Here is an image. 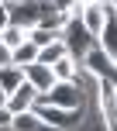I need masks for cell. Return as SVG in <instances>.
<instances>
[{
    "mask_svg": "<svg viewBox=\"0 0 117 131\" xmlns=\"http://www.w3.org/2000/svg\"><path fill=\"white\" fill-rule=\"evenodd\" d=\"M114 59H117V55H114Z\"/></svg>",
    "mask_w": 117,
    "mask_h": 131,
    "instance_id": "cell-26",
    "label": "cell"
},
{
    "mask_svg": "<svg viewBox=\"0 0 117 131\" xmlns=\"http://www.w3.org/2000/svg\"><path fill=\"white\" fill-rule=\"evenodd\" d=\"M45 7H48V0H10V4H7V10H10V24H21L24 31H31V28L41 21Z\"/></svg>",
    "mask_w": 117,
    "mask_h": 131,
    "instance_id": "cell-5",
    "label": "cell"
},
{
    "mask_svg": "<svg viewBox=\"0 0 117 131\" xmlns=\"http://www.w3.org/2000/svg\"><path fill=\"white\" fill-rule=\"evenodd\" d=\"M93 83H97L100 117H103V124H110V121H117V83H110V79H93Z\"/></svg>",
    "mask_w": 117,
    "mask_h": 131,
    "instance_id": "cell-6",
    "label": "cell"
},
{
    "mask_svg": "<svg viewBox=\"0 0 117 131\" xmlns=\"http://www.w3.org/2000/svg\"><path fill=\"white\" fill-rule=\"evenodd\" d=\"M107 14H110V4H79L76 17H79V24H83L86 31L97 38V35H100V28L107 24Z\"/></svg>",
    "mask_w": 117,
    "mask_h": 131,
    "instance_id": "cell-7",
    "label": "cell"
},
{
    "mask_svg": "<svg viewBox=\"0 0 117 131\" xmlns=\"http://www.w3.org/2000/svg\"><path fill=\"white\" fill-rule=\"evenodd\" d=\"M7 62H10V48L0 41V66H7Z\"/></svg>",
    "mask_w": 117,
    "mask_h": 131,
    "instance_id": "cell-21",
    "label": "cell"
},
{
    "mask_svg": "<svg viewBox=\"0 0 117 131\" xmlns=\"http://www.w3.org/2000/svg\"><path fill=\"white\" fill-rule=\"evenodd\" d=\"M58 35H62L65 52H69L72 59H83V55H86V48H90V45H97V38H93V35L86 31L83 24H79V17H76V14H72V17L62 24V31H58Z\"/></svg>",
    "mask_w": 117,
    "mask_h": 131,
    "instance_id": "cell-4",
    "label": "cell"
},
{
    "mask_svg": "<svg viewBox=\"0 0 117 131\" xmlns=\"http://www.w3.org/2000/svg\"><path fill=\"white\" fill-rule=\"evenodd\" d=\"M79 66H83V72L90 79H110V83H117V59L107 55L100 45H90V48H86V55L79 59Z\"/></svg>",
    "mask_w": 117,
    "mask_h": 131,
    "instance_id": "cell-1",
    "label": "cell"
},
{
    "mask_svg": "<svg viewBox=\"0 0 117 131\" xmlns=\"http://www.w3.org/2000/svg\"><path fill=\"white\" fill-rule=\"evenodd\" d=\"M34 114L45 121V128H76L83 121V107H55L41 100H34Z\"/></svg>",
    "mask_w": 117,
    "mask_h": 131,
    "instance_id": "cell-3",
    "label": "cell"
},
{
    "mask_svg": "<svg viewBox=\"0 0 117 131\" xmlns=\"http://www.w3.org/2000/svg\"><path fill=\"white\" fill-rule=\"evenodd\" d=\"M34 59H38V45H34L31 38H24L21 45L10 48V62L14 66H28V62H34Z\"/></svg>",
    "mask_w": 117,
    "mask_h": 131,
    "instance_id": "cell-13",
    "label": "cell"
},
{
    "mask_svg": "<svg viewBox=\"0 0 117 131\" xmlns=\"http://www.w3.org/2000/svg\"><path fill=\"white\" fill-rule=\"evenodd\" d=\"M0 4H10V0H0Z\"/></svg>",
    "mask_w": 117,
    "mask_h": 131,
    "instance_id": "cell-25",
    "label": "cell"
},
{
    "mask_svg": "<svg viewBox=\"0 0 117 131\" xmlns=\"http://www.w3.org/2000/svg\"><path fill=\"white\" fill-rule=\"evenodd\" d=\"M24 38H28V31H24V28H21V24H7L4 31H0V41H4L7 48L21 45V41H24Z\"/></svg>",
    "mask_w": 117,
    "mask_h": 131,
    "instance_id": "cell-16",
    "label": "cell"
},
{
    "mask_svg": "<svg viewBox=\"0 0 117 131\" xmlns=\"http://www.w3.org/2000/svg\"><path fill=\"white\" fill-rule=\"evenodd\" d=\"M0 104H7V90H4V86H0Z\"/></svg>",
    "mask_w": 117,
    "mask_h": 131,
    "instance_id": "cell-23",
    "label": "cell"
},
{
    "mask_svg": "<svg viewBox=\"0 0 117 131\" xmlns=\"http://www.w3.org/2000/svg\"><path fill=\"white\" fill-rule=\"evenodd\" d=\"M10 128L14 131H38V128H45V121L34 114V107H28V111L10 114Z\"/></svg>",
    "mask_w": 117,
    "mask_h": 131,
    "instance_id": "cell-12",
    "label": "cell"
},
{
    "mask_svg": "<svg viewBox=\"0 0 117 131\" xmlns=\"http://www.w3.org/2000/svg\"><path fill=\"white\" fill-rule=\"evenodd\" d=\"M34 100H38V90H34L28 79H21L17 86H14L10 93H7V107H10V114L17 111H28V107H34Z\"/></svg>",
    "mask_w": 117,
    "mask_h": 131,
    "instance_id": "cell-9",
    "label": "cell"
},
{
    "mask_svg": "<svg viewBox=\"0 0 117 131\" xmlns=\"http://www.w3.org/2000/svg\"><path fill=\"white\" fill-rule=\"evenodd\" d=\"M52 7L62 14V17H72V14L79 10V0H52Z\"/></svg>",
    "mask_w": 117,
    "mask_h": 131,
    "instance_id": "cell-18",
    "label": "cell"
},
{
    "mask_svg": "<svg viewBox=\"0 0 117 131\" xmlns=\"http://www.w3.org/2000/svg\"><path fill=\"white\" fill-rule=\"evenodd\" d=\"M38 100L55 107H83V86L79 79H55L45 93H38Z\"/></svg>",
    "mask_w": 117,
    "mask_h": 131,
    "instance_id": "cell-2",
    "label": "cell"
},
{
    "mask_svg": "<svg viewBox=\"0 0 117 131\" xmlns=\"http://www.w3.org/2000/svg\"><path fill=\"white\" fill-rule=\"evenodd\" d=\"M79 4H110V0H79Z\"/></svg>",
    "mask_w": 117,
    "mask_h": 131,
    "instance_id": "cell-22",
    "label": "cell"
},
{
    "mask_svg": "<svg viewBox=\"0 0 117 131\" xmlns=\"http://www.w3.org/2000/svg\"><path fill=\"white\" fill-rule=\"evenodd\" d=\"M62 55H65V41H62V35H58L55 41H48V45L38 48V62H45V66H52L55 59H62Z\"/></svg>",
    "mask_w": 117,
    "mask_h": 131,
    "instance_id": "cell-14",
    "label": "cell"
},
{
    "mask_svg": "<svg viewBox=\"0 0 117 131\" xmlns=\"http://www.w3.org/2000/svg\"><path fill=\"white\" fill-rule=\"evenodd\" d=\"M21 69H24V79H28V83H31L38 93H45L48 86L55 83L52 66H45V62H38V59H34V62H28V66H21Z\"/></svg>",
    "mask_w": 117,
    "mask_h": 131,
    "instance_id": "cell-8",
    "label": "cell"
},
{
    "mask_svg": "<svg viewBox=\"0 0 117 131\" xmlns=\"http://www.w3.org/2000/svg\"><path fill=\"white\" fill-rule=\"evenodd\" d=\"M97 45L103 48L107 55H117V10L110 7V14H107V24L100 28V35H97Z\"/></svg>",
    "mask_w": 117,
    "mask_h": 131,
    "instance_id": "cell-10",
    "label": "cell"
},
{
    "mask_svg": "<svg viewBox=\"0 0 117 131\" xmlns=\"http://www.w3.org/2000/svg\"><path fill=\"white\" fill-rule=\"evenodd\" d=\"M10 24V10H7V4H0V31Z\"/></svg>",
    "mask_w": 117,
    "mask_h": 131,
    "instance_id": "cell-20",
    "label": "cell"
},
{
    "mask_svg": "<svg viewBox=\"0 0 117 131\" xmlns=\"http://www.w3.org/2000/svg\"><path fill=\"white\" fill-rule=\"evenodd\" d=\"M28 38H31L34 45L41 48V45H48V41H55V38H58V31H52V28H41V24H34L31 31H28Z\"/></svg>",
    "mask_w": 117,
    "mask_h": 131,
    "instance_id": "cell-17",
    "label": "cell"
},
{
    "mask_svg": "<svg viewBox=\"0 0 117 131\" xmlns=\"http://www.w3.org/2000/svg\"><path fill=\"white\" fill-rule=\"evenodd\" d=\"M0 131H10V107L0 104Z\"/></svg>",
    "mask_w": 117,
    "mask_h": 131,
    "instance_id": "cell-19",
    "label": "cell"
},
{
    "mask_svg": "<svg viewBox=\"0 0 117 131\" xmlns=\"http://www.w3.org/2000/svg\"><path fill=\"white\" fill-rule=\"evenodd\" d=\"M52 72H55V79H83V66H79V59H72L69 52L52 62Z\"/></svg>",
    "mask_w": 117,
    "mask_h": 131,
    "instance_id": "cell-11",
    "label": "cell"
},
{
    "mask_svg": "<svg viewBox=\"0 0 117 131\" xmlns=\"http://www.w3.org/2000/svg\"><path fill=\"white\" fill-rule=\"evenodd\" d=\"M21 79H24V69H21V66H14V62H7V66H0V86H4L7 93H10L14 86L21 83Z\"/></svg>",
    "mask_w": 117,
    "mask_h": 131,
    "instance_id": "cell-15",
    "label": "cell"
},
{
    "mask_svg": "<svg viewBox=\"0 0 117 131\" xmlns=\"http://www.w3.org/2000/svg\"><path fill=\"white\" fill-rule=\"evenodd\" d=\"M110 7H114V10H117V0H110Z\"/></svg>",
    "mask_w": 117,
    "mask_h": 131,
    "instance_id": "cell-24",
    "label": "cell"
}]
</instances>
